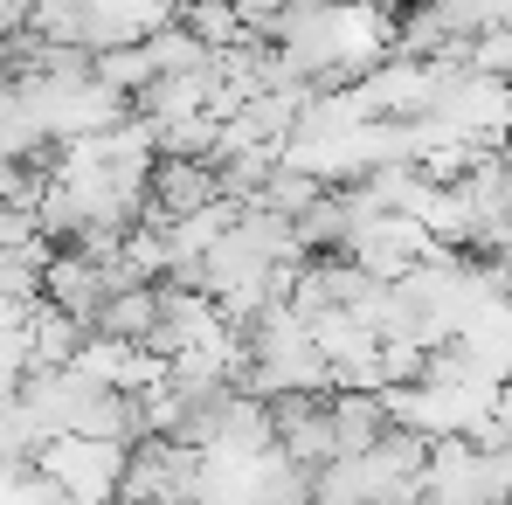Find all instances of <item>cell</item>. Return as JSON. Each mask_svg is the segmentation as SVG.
<instances>
[{"instance_id": "1", "label": "cell", "mask_w": 512, "mask_h": 505, "mask_svg": "<svg viewBox=\"0 0 512 505\" xmlns=\"http://www.w3.org/2000/svg\"><path fill=\"white\" fill-rule=\"evenodd\" d=\"M270 443L291 471L319 478L326 464H340V436H333V388H284L270 395Z\"/></svg>"}, {"instance_id": "2", "label": "cell", "mask_w": 512, "mask_h": 505, "mask_svg": "<svg viewBox=\"0 0 512 505\" xmlns=\"http://www.w3.org/2000/svg\"><path fill=\"white\" fill-rule=\"evenodd\" d=\"M35 464L63 485L70 505H111L118 478H125V443H111V436H56V443H42Z\"/></svg>"}, {"instance_id": "3", "label": "cell", "mask_w": 512, "mask_h": 505, "mask_svg": "<svg viewBox=\"0 0 512 505\" xmlns=\"http://www.w3.org/2000/svg\"><path fill=\"white\" fill-rule=\"evenodd\" d=\"M215 201H222L215 160H201V153H153V167H146V222H187V215H201Z\"/></svg>"}, {"instance_id": "4", "label": "cell", "mask_w": 512, "mask_h": 505, "mask_svg": "<svg viewBox=\"0 0 512 505\" xmlns=\"http://www.w3.org/2000/svg\"><path fill=\"white\" fill-rule=\"evenodd\" d=\"M388 395L381 388H333V436H340V457H360L381 429H388Z\"/></svg>"}, {"instance_id": "5", "label": "cell", "mask_w": 512, "mask_h": 505, "mask_svg": "<svg viewBox=\"0 0 512 505\" xmlns=\"http://www.w3.org/2000/svg\"><path fill=\"white\" fill-rule=\"evenodd\" d=\"M90 333L97 339H125V346H146V333H153V284L118 291V298L90 319Z\"/></svg>"}, {"instance_id": "6", "label": "cell", "mask_w": 512, "mask_h": 505, "mask_svg": "<svg viewBox=\"0 0 512 505\" xmlns=\"http://www.w3.org/2000/svg\"><path fill=\"white\" fill-rule=\"evenodd\" d=\"M0 84H7V63H0Z\"/></svg>"}]
</instances>
